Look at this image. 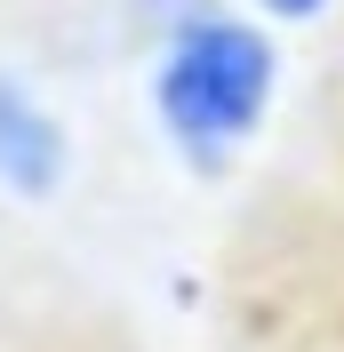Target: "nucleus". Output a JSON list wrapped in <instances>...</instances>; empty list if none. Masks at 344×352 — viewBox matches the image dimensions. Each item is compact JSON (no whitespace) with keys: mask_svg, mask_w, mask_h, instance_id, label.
<instances>
[{"mask_svg":"<svg viewBox=\"0 0 344 352\" xmlns=\"http://www.w3.org/2000/svg\"><path fill=\"white\" fill-rule=\"evenodd\" d=\"M272 80H280V56L257 24L240 16H184L176 32H160V65H152V112L169 144L193 168H216V160L248 144L272 104Z\"/></svg>","mask_w":344,"mask_h":352,"instance_id":"obj_1","label":"nucleus"},{"mask_svg":"<svg viewBox=\"0 0 344 352\" xmlns=\"http://www.w3.org/2000/svg\"><path fill=\"white\" fill-rule=\"evenodd\" d=\"M65 160H72V144L56 129V112L17 72H0V184L24 192V200H48L65 184Z\"/></svg>","mask_w":344,"mask_h":352,"instance_id":"obj_2","label":"nucleus"},{"mask_svg":"<svg viewBox=\"0 0 344 352\" xmlns=\"http://www.w3.org/2000/svg\"><path fill=\"white\" fill-rule=\"evenodd\" d=\"M264 16H280V24H304V16H321L328 0H257Z\"/></svg>","mask_w":344,"mask_h":352,"instance_id":"obj_3","label":"nucleus"}]
</instances>
